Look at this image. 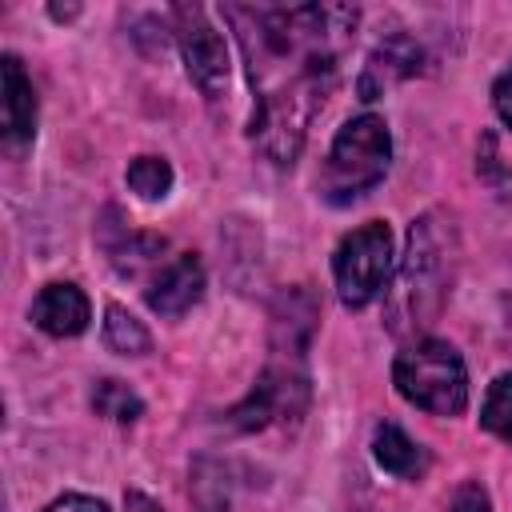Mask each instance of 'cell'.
<instances>
[{"label": "cell", "mask_w": 512, "mask_h": 512, "mask_svg": "<svg viewBox=\"0 0 512 512\" xmlns=\"http://www.w3.org/2000/svg\"><path fill=\"white\" fill-rule=\"evenodd\" d=\"M388 156H392V136L388 124L372 112L348 120L332 148H328V164L320 176V188L332 204H348L356 196H364L368 188H376L388 172Z\"/></svg>", "instance_id": "4"}, {"label": "cell", "mask_w": 512, "mask_h": 512, "mask_svg": "<svg viewBox=\"0 0 512 512\" xmlns=\"http://www.w3.org/2000/svg\"><path fill=\"white\" fill-rule=\"evenodd\" d=\"M308 404V376H304V360L292 356H272L268 372L260 376V384L248 392L244 404H236L228 412V420L244 432L252 428H268V424H284L296 420Z\"/></svg>", "instance_id": "6"}, {"label": "cell", "mask_w": 512, "mask_h": 512, "mask_svg": "<svg viewBox=\"0 0 512 512\" xmlns=\"http://www.w3.org/2000/svg\"><path fill=\"white\" fill-rule=\"evenodd\" d=\"M104 344L112 352H120V356H144L152 348V336H148V328L128 308L108 304L104 308Z\"/></svg>", "instance_id": "14"}, {"label": "cell", "mask_w": 512, "mask_h": 512, "mask_svg": "<svg viewBox=\"0 0 512 512\" xmlns=\"http://www.w3.org/2000/svg\"><path fill=\"white\" fill-rule=\"evenodd\" d=\"M124 180L140 200H164L172 192V164L164 156H136Z\"/></svg>", "instance_id": "15"}, {"label": "cell", "mask_w": 512, "mask_h": 512, "mask_svg": "<svg viewBox=\"0 0 512 512\" xmlns=\"http://www.w3.org/2000/svg\"><path fill=\"white\" fill-rule=\"evenodd\" d=\"M200 296H204V264H200V256L180 252V256H176L172 264H164V272L152 280V288H148V308L160 312V316H168V320H176V316H184Z\"/></svg>", "instance_id": "9"}, {"label": "cell", "mask_w": 512, "mask_h": 512, "mask_svg": "<svg viewBox=\"0 0 512 512\" xmlns=\"http://www.w3.org/2000/svg\"><path fill=\"white\" fill-rule=\"evenodd\" d=\"M452 260H456L452 228L436 212L420 216L408 232V252H404L400 276L388 296L392 332H416L436 320L448 296V284H452Z\"/></svg>", "instance_id": "2"}, {"label": "cell", "mask_w": 512, "mask_h": 512, "mask_svg": "<svg viewBox=\"0 0 512 512\" xmlns=\"http://www.w3.org/2000/svg\"><path fill=\"white\" fill-rule=\"evenodd\" d=\"M92 408H96V416L116 420V424H132V420H140V412H144L140 396H136L124 380H100L96 392H92Z\"/></svg>", "instance_id": "16"}, {"label": "cell", "mask_w": 512, "mask_h": 512, "mask_svg": "<svg viewBox=\"0 0 512 512\" xmlns=\"http://www.w3.org/2000/svg\"><path fill=\"white\" fill-rule=\"evenodd\" d=\"M108 248V260L124 272V276H136L144 264H152L160 252H164V236H144V232H132V228H120L116 240H104Z\"/></svg>", "instance_id": "13"}, {"label": "cell", "mask_w": 512, "mask_h": 512, "mask_svg": "<svg viewBox=\"0 0 512 512\" xmlns=\"http://www.w3.org/2000/svg\"><path fill=\"white\" fill-rule=\"evenodd\" d=\"M224 16L236 24L248 76L256 88L252 136L272 164H292L312 116L324 108L336 84L340 56L356 32L360 12L348 4H228Z\"/></svg>", "instance_id": "1"}, {"label": "cell", "mask_w": 512, "mask_h": 512, "mask_svg": "<svg viewBox=\"0 0 512 512\" xmlns=\"http://www.w3.org/2000/svg\"><path fill=\"white\" fill-rule=\"evenodd\" d=\"M388 268H392V232L384 220L360 224L348 232L336 248L332 272H336V292L344 308H364L388 288Z\"/></svg>", "instance_id": "5"}, {"label": "cell", "mask_w": 512, "mask_h": 512, "mask_svg": "<svg viewBox=\"0 0 512 512\" xmlns=\"http://www.w3.org/2000/svg\"><path fill=\"white\" fill-rule=\"evenodd\" d=\"M480 424L500 436L504 444H512V372L496 376L488 396H484V408H480Z\"/></svg>", "instance_id": "17"}, {"label": "cell", "mask_w": 512, "mask_h": 512, "mask_svg": "<svg viewBox=\"0 0 512 512\" xmlns=\"http://www.w3.org/2000/svg\"><path fill=\"white\" fill-rule=\"evenodd\" d=\"M392 380L408 404L432 416H460L468 408V368L448 340H416L404 348Z\"/></svg>", "instance_id": "3"}, {"label": "cell", "mask_w": 512, "mask_h": 512, "mask_svg": "<svg viewBox=\"0 0 512 512\" xmlns=\"http://www.w3.org/2000/svg\"><path fill=\"white\" fill-rule=\"evenodd\" d=\"M448 512H492V504H488V492L480 484H460Z\"/></svg>", "instance_id": "18"}, {"label": "cell", "mask_w": 512, "mask_h": 512, "mask_svg": "<svg viewBox=\"0 0 512 512\" xmlns=\"http://www.w3.org/2000/svg\"><path fill=\"white\" fill-rule=\"evenodd\" d=\"M92 320V308H88V296L76 288V284H44L40 296L32 300V324L48 336H80Z\"/></svg>", "instance_id": "10"}, {"label": "cell", "mask_w": 512, "mask_h": 512, "mask_svg": "<svg viewBox=\"0 0 512 512\" xmlns=\"http://www.w3.org/2000/svg\"><path fill=\"white\" fill-rule=\"evenodd\" d=\"M420 60H424V52H420L416 40H408V36H400V32L388 36V40H380V44L372 48V56H368L360 80H356L360 100H376V96H384V88H392L396 80L416 76V72H420Z\"/></svg>", "instance_id": "8"}, {"label": "cell", "mask_w": 512, "mask_h": 512, "mask_svg": "<svg viewBox=\"0 0 512 512\" xmlns=\"http://www.w3.org/2000/svg\"><path fill=\"white\" fill-rule=\"evenodd\" d=\"M124 512H160V504L144 492H124Z\"/></svg>", "instance_id": "21"}, {"label": "cell", "mask_w": 512, "mask_h": 512, "mask_svg": "<svg viewBox=\"0 0 512 512\" xmlns=\"http://www.w3.org/2000/svg\"><path fill=\"white\" fill-rule=\"evenodd\" d=\"M36 136V92L16 56H4V144L12 152L28 148Z\"/></svg>", "instance_id": "11"}, {"label": "cell", "mask_w": 512, "mask_h": 512, "mask_svg": "<svg viewBox=\"0 0 512 512\" xmlns=\"http://www.w3.org/2000/svg\"><path fill=\"white\" fill-rule=\"evenodd\" d=\"M172 16H176V40H180V56L188 64V76L196 80V88L208 100H216L228 88V68H232L224 36L212 28L208 12L196 4H176Z\"/></svg>", "instance_id": "7"}, {"label": "cell", "mask_w": 512, "mask_h": 512, "mask_svg": "<svg viewBox=\"0 0 512 512\" xmlns=\"http://www.w3.org/2000/svg\"><path fill=\"white\" fill-rule=\"evenodd\" d=\"M492 104H496L500 120L512 128V68H504V72H500V80L492 84Z\"/></svg>", "instance_id": "19"}, {"label": "cell", "mask_w": 512, "mask_h": 512, "mask_svg": "<svg viewBox=\"0 0 512 512\" xmlns=\"http://www.w3.org/2000/svg\"><path fill=\"white\" fill-rule=\"evenodd\" d=\"M372 452L380 460L384 472L400 476V480H420L428 472V452L396 424H380L376 436H372Z\"/></svg>", "instance_id": "12"}, {"label": "cell", "mask_w": 512, "mask_h": 512, "mask_svg": "<svg viewBox=\"0 0 512 512\" xmlns=\"http://www.w3.org/2000/svg\"><path fill=\"white\" fill-rule=\"evenodd\" d=\"M44 512H108L104 500H92V496H80V492H68L60 500H52Z\"/></svg>", "instance_id": "20"}]
</instances>
